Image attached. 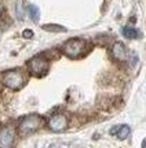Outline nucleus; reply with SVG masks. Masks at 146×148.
Instances as JSON below:
<instances>
[{"instance_id": "f257e3e1", "label": "nucleus", "mask_w": 146, "mask_h": 148, "mask_svg": "<svg viewBox=\"0 0 146 148\" xmlns=\"http://www.w3.org/2000/svg\"><path fill=\"white\" fill-rule=\"evenodd\" d=\"M41 125H43V119H41L39 115H36V114L28 115L21 121V123H19L18 133L21 136L32 134V133H35L36 130H39L41 127Z\"/></svg>"}, {"instance_id": "f03ea898", "label": "nucleus", "mask_w": 146, "mask_h": 148, "mask_svg": "<svg viewBox=\"0 0 146 148\" xmlns=\"http://www.w3.org/2000/svg\"><path fill=\"white\" fill-rule=\"evenodd\" d=\"M86 50V42L83 39H70L62 46V51L66 57L69 58H79Z\"/></svg>"}, {"instance_id": "7ed1b4c3", "label": "nucleus", "mask_w": 146, "mask_h": 148, "mask_svg": "<svg viewBox=\"0 0 146 148\" xmlns=\"http://www.w3.org/2000/svg\"><path fill=\"white\" fill-rule=\"evenodd\" d=\"M3 83L6 84L8 89L18 90V89H21V87L25 84L24 73L19 71V69H13V71L6 72V73L3 75Z\"/></svg>"}, {"instance_id": "20e7f679", "label": "nucleus", "mask_w": 146, "mask_h": 148, "mask_svg": "<svg viewBox=\"0 0 146 148\" xmlns=\"http://www.w3.org/2000/svg\"><path fill=\"white\" fill-rule=\"evenodd\" d=\"M48 61L45 60L44 57H33L29 62H28V68H29V71L32 75L35 76H44L47 71H48Z\"/></svg>"}, {"instance_id": "39448f33", "label": "nucleus", "mask_w": 146, "mask_h": 148, "mask_svg": "<svg viewBox=\"0 0 146 148\" xmlns=\"http://www.w3.org/2000/svg\"><path fill=\"white\" fill-rule=\"evenodd\" d=\"M68 126V119L65 115H54L48 121V127L52 132H62Z\"/></svg>"}, {"instance_id": "423d86ee", "label": "nucleus", "mask_w": 146, "mask_h": 148, "mask_svg": "<svg viewBox=\"0 0 146 148\" xmlns=\"http://www.w3.org/2000/svg\"><path fill=\"white\" fill-rule=\"evenodd\" d=\"M14 144V132L11 127H3L0 130V147L10 148Z\"/></svg>"}, {"instance_id": "0eeeda50", "label": "nucleus", "mask_w": 146, "mask_h": 148, "mask_svg": "<svg viewBox=\"0 0 146 148\" xmlns=\"http://www.w3.org/2000/svg\"><path fill=\"white\" fill-rule=\"evenodd\" d=\"M112 54H113V57L116 60H119V61H126L127 60V49H126V46L120 43V42H117V43H114L113 47H112Z\"/></svg>"}, {"instance_id": "6e6552de", "label": "nucleus", "mask_w": 146, "mask_h": 148, "mask_svg": "<svg viewBox=\"0 0 146 148\" xmlns=\"http://www.w3.org/2000/svg\"><path fill=\"white\" fill-rule=\"evenodd\" d=\"M110 133L112 134H116L120 140H124V138H127L130 133H131V129H130V126L127 125H120V126H116L113 129L110 130Z\"/></svg>"}, {"instance_id": "1a4fd4ad", "label": "nucleus", "mask_w": 146, "mask_h": 148, "mask_svg": "<svg viewBox=\"0 0 146 148\" xmlns=\"http://www.w3.org/2000/svg\"><path fill=\"white\" fill-rule=\"evenodd\" d=\"M123 35L128 39H136L139 36V32H138L136 29L131 28V26H126V28L123 29Z\"/></svg>"}, {"instance_id": "9d476101", "label": "nucleus", "mask_w": 146, "mask_h": 148, "mask_svg": "<svg viewBox=\"0 0 146 148\" xmlns=\"http://www.w3.org/2000/svg\"><path fill=\"white\" fill-rule=\"evenodd\" d=\"M43 29L44 31H48V32H66V28L61 25H57V24H47V25H43Z\"/></svg>"}, {"instance_id": "9b49d317", "label": "nucleus", "mask_w": 146, "mask_h": 148, "mask_svg": "<svg viewBox=\"0 0 146 148\" xmlns=\"http://www.w3.org/2000/svg\"><path fill=\"white\" fill-rule=\"evenodd\" d=\"M29 15H31V19H32L33 22H37L39 17H40V10H39L36 6L31 4V6H29Z\"/></svg>"}, {"instance_id": "f8f14e48", "label": "nucleus", "mask_w": 146, "mask_h": 148, "mask_svg": "<svg viewBox=\"0 0 146 148\" xmlns=\"http://www.w3.org/2000/svg\"><path fill=\"white\" fill-rule=\"evenodd\" d=\"M22 35H24V36H25L26 39H31V38H33V32H32V31H29V29H25Z\"/></svg>"}, {"instance_id": "ddd939ff", "label": "nucleus", "mask_w": 146, "mask_h": 148, "mask_svg": "<svg viewBox=\"0 0 146 148\" xmlns=\"http://www.w3.org/2000/svg\"><path fill=\"white\" fill-rule=\"evenodd\" d=\"M1 13H3V4L0 3V17H1Z\"/></svg>"}]
</instances>
